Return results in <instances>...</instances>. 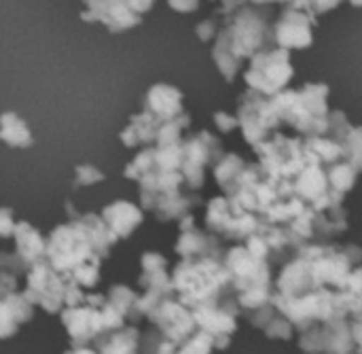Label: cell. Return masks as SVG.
<instances>
[{"label":"cell","mask_w":362,"mask_h":354,"mask_svg":"<svg viewBox=\"0 0 362 354\" xmlns=\"http://www.w3.org/2000/svg\"><path fill=\"white\" fill-rule=\"evenodd\" d=\"M329 87L305 83L301 89H282L276 96H261L248 89L240 98L238 121L248 144H259L278 123H288L303 136L329 134L331 113L327 106Z\"/></svg>","instance_id":"cell-1"},{"label":"cell","mask_w":362,"mask_h":354,"mask_svg":"<svg viewBox=\"0 0 362 354\" xmlns=\"http://www.w3.org/2000/svg\"><path fill=\"white\" fill-rule=\"evenodd\" d=\"M274 42V28H269L267 15H259L255 8L240 6L227 15L225 25L216 34L212 57L227 83L235 79L244 59L252 57L257 51Z\"/></svg>","instance_id":"cell-2"},{"label":"cell","mask_w":362,"mask_h":354,"mask_svg":"<svg viewBox=\"0 0 362 354\" xmlns=\"http://www.w3.org/2000/svg\"><path fill=\"white\" fill-rule=\"evenodd\" d=\"M295 76V68L291 62V51L276 47V49H261L250 57V66L244 72V81L248 89L261 96H276L288 87L291 79Z\"/></svg>","instance_id":"cell-3"},{"label":"cell","mask_w":362,"mask_h":354,"mask_svg":"<svg viewBox=\"0 0 362 354\" xmlns=\"http://www.w3.org/2000/svg\"><path fill=\"white\" fill-rule=\"evenodd\" d=\"M316 15L301 8H286L274 25V42L282 49H308L314 42Z\"/></svg>","instance_id":"cell-4"},{"label":"cell","mask_w":362,"mask_h":354,"mask_svg":"<svg viewBox=\"0 0 362 354\" xmlns=\"http://www.w3.org/2000/svg\"><path fill=\"white\" fill-rule=\"evenodd\" d=\"M146 106L153 113L165 115V119H176L182 115V93L170 85H155L148 91Z\"/></svg>","instance_id":"cell-5"},{"label":"cell","mask_w":362,"mask_h":354,"mask_svg":"<svg viewBox=\"0 0 362 354\" xmlns=\"http://www.w3.org/2000/svg\"><path fill=\"white\" fill-rule=\"evenodd\" d=\"M246 168V161L240 157V155H235V153H227L218 164H216V168H214V178L218 181V185L227 191L233 183H235V178L240 176V172Z\"/></svg>","instance_id":"cell-6"},{"label":"cell","mask_w":362,"mask_h":354,"mask_svg":"<svg viewBox=\"0 0 362 354\" xmlns=\"http://www.w3.org/2000/svg\"><path fill=\"white\" fill-rule=\"evenodd\" d=\"M218 23H216V19L212 17V19H204L199 25H197V36H199V40L202 42H210V40H214L216 38V34H218Z\"/></svg>","instance_id":"cell-7"},{"label":"cell","mask_w":362,"mask_h":354,"mask_svg":"<svg viewBox=\"0 0 362 354\" xmlns=\"http://www.w3.org/2000/svg\"><path fill=\"white\" fill-rule=\"evenodd\" d=\"M214 123H216V127H218L223 134H229V132H233L235 127H240L238 117L227 115V113H223V110H218V113L214 115Z\"/></svg>","instance_id":"cell-8"},{"label":"cell","mask_w":362,"mask_h":354,"mask_svg":"<svg viewBox=\"0 0 362 354\" xmlns=\"http://www.w3.org/2000/svg\"><path fill=\"white\" fill-rule=\"evenodd\" d=\"M168 2L178 13H191L199 6V0H168Z\"/></svg>","instance_id":"cell-9"},{"label":"cell","mask_w":362,"mask_h":354,"mask_svg":"<svg viewBox=\"0 0 362 354\" xmlns=\"http://www.w3.org/2000/svg\"><path fill=\"white\" fill-rule=\"evenodd\" d=\"M132 2V6L138 11V13H144V11H148L151 6H153V0H129Z\"/></svg>","instance_id":"cell-10"},{"label":"cell","mask_w":362,"mask_h":354,"mask_svg":"<svg viewBox=\"0 0 362 354\" xmlns=\"http://www.w3.org/2000/svg\"><path fill=\"white\" fill-rule=\"evenodd\" d=\"M348 2H350L352 6H362V0H348Z\"/></svg>","instance_id":"cell-11"}]
</instances>
